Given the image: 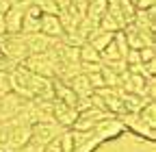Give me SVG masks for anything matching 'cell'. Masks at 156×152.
Returning a JSON list of instances; mask_svg holds the SVG:
<instances>
[{
	"instance_id": "52a82bcc",
	"label": "cell",
	"mask_w": 156,
	"mask_h": 152,
	"mask_svg": "<svg viewBox=\"0 0 156 152\" xmlns=\"http://www.w3.org/2000/svg\"><path fill=\"white\" fill-rule=\"evenodd\" d=\"M67 85H69L72 91L76 93V98H85V96H91V93H93V87H91V83L87 81V76H85L83 72L74 74L72 78L67 81Z\"/></svg>"
},
{
	"instance_id": "7a4b0ae2",
	"label": "cell",
	"mask_w": 156,
	"mask_h": 152,
	"mask_svg": "<svg viewBox=\"0 0 156 152\" xmlns=\"http://www.w3.org/2000/svg\"><path fill=\"white\" fill-rule=\"evenodd\" d=\"M56 135H58V124L56 122H37V124L30 126V139L39 146H46Z\"/></svg>"
},
{
	"instance_id": "277c9868",
	"label": "cell",
	"mask_w": 156,
	"mask_h": 152,
	"mask_svg": "<svg viewBox=\"0 0 156 152\" xmlns=\"http://www.w3.org/2000/svg\"><path fill=\"white\" fill-rule=\"evenodd\" d=\"M41 9H39L37 5H28L24 9V15H22V28H20V33L22 35H28V33H37L39 31V24H41Z\"/></svg>"
},
{
	"instance_id": "3957f363",
	"label": "cell",
	"mask_w": 156,
	"mask_h": 152,
	"mask_svg": "<svg viewBox=\"0 0 156 152\" xmlns=\"http://www.w3.org/2000/svg\"><path fill=\"white\" fill-rule=\"evenodd\" d=\"M76 118H78V111H76L74 107H67V104L58 102V100L52 102V120H54L58 126L72 128L74 122H76Z\"/></svg>"
},
{
	"instance_id": "7c38bea8",
	"label": "cell",
	"mask_w": 156,
	"mask_h": 152,
	"mask_svg": "<svg viewBox=\"0 0 156 152\" xmlns=\"http://www.w3.org/2000/svg\"><path fill=\"white\" fill-rule=\"evenodd\" d=\"M11 9V2L9 0H0V13H7Z\"/></svg>"
},
{
	"instance_id": "5b68a950",
	"label": "cell",
	"mask_w": 156,
	"mask_h": 152,
	"mask_svg": "<svg viewBox=\"0 0 156 152\" xmlns=\"http://www.w3.org/2000/svg\"><path fill=\"white\" fill-rule=\"evenodd\" d=\"M22 35V33H20ZM24 37V44H26V48H28V52L30 54H39V52H46L56 39H52V37H48V35H44V33H28V35H22Z\"/></svg>"
},
{
	"instance_id": "30bf717a",
	"label": "cell",
	"mask_w": 156,
	"mask_h": 152,
	"mask_svg": "<svg viewBox=\"0 0 156 152\" xmlns=\"http://www.w3.org/2000/svg\"><path fill=\"white\" fill-rule=\"evenodd\" d=\"M11 91V83H9V72H0V96Z\"/></svg>"
},
{
	"instance_id": "9c48e42d",
	"label": "cell",
	"mask_w": 156,
	"mask_h": 152,
	"mask_svg": "<svg viewBox=\"0 0 156 152\" xmlns=\"http://www.w3.org/2000/svg\"><path fill=\"white\" fill-rule=\"evenodd\" d=\"M58 141H61L63 152H74V139H72V130H65L58 135Z\"/></svg>"
},
{
	"instance_id": "6da1fadb",
	"label": "cell",
	"mask_w": 156,
	"mask_h": 152,
	"mask_svg": "<svg viewBox=\"0 0 156 152\" xmlns=\"http://www.w3.org/2000/svg\"><path fill=\"white\" fill-rule=\"evenodd\" d=\"M22 67H26V70L33 72V74L46 76V78H54V67H52V61L48 59V54H46V52L28 54L26 59L22 61Z\"/></svg>"
},
{
	"instance_id": "8992f818",
	"label": "cell",
	"mask_w": 156,
	"mask_h": 152,
	"mask_svg": "<svg viewBox=\"0 0 156 152\" xmlns=\"http://www.w3.org/2000/svg\"><path fill=\"white\" fill-rule=\"evenodd\" d=\"M39 33L52 37V39H58V37L63 35V26H61V22H58V15L44 13L41 15V24H39Z\"/></svg>"
},
{
	"instance_id": "ba28073f",
	"label": "cell",
	"mask_w": 156,
	"mask_h": 152,
	"mask_svg": "<svg viewBox=\"0 0 156 152\" xmlns=\"http://www.w3.org/2000/svg\"><path fill=\"white\" fill-rule=\"evenodd\" d=\"M139 118H141L147 126L154 128V124H156V107H154V100H150V102L139 111Z\"/></svg>"
},
{
	"instance_id": "8fae6325",
	"label": "cell",
	"mask_w": 156,
	"mask_h": 152,
	"mask_svg": "<svg viewBox=\"0 0 156 152\" xmlns=\"http://www.w3.org/2000/svg\"><path fill=\"white\" fill-rule=\"evenodd\" d=\"M132 2H134V9L143 11V9H150V7H154V2H156V0H132Z\"/></svg>"
}]
</instances>
